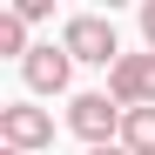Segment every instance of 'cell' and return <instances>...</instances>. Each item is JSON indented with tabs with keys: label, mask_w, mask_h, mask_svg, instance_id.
Instances as JSON below:
<instances>
[{
	"label": "cell",
	"mask_w": 155,
	"mask_h": 155,
	"mask_svg": "<svg viewBox=\"0 0 155 155\" xmlns=\"http://www.w3.org/2000/svg\"><path fill=\"white\" fill-rule=\"evenodd\" d=\"M121 121H128V108L101 88V94H74L68 101V128L81 135L88 148H108V142H121Z\"/></svg>",
	"instance_id": "2"
},
{
	"label": "cell",
	"mask_w": 155,
	"mask_h": 155,
	"mask_svg": "<svg viewBox=\"0 0 155 155\" xmlns=\"http://www.w3.org/2000/svg\"><path fill=\"white\" fill-rule=\"evenodd\" d=\"M14 14L34 27V20H47V14H54V0H14Z\"/></svg>",
	"instance_id": "8"
},
{
	"label": "cell",
	"mask_w": 155,
	"mask_h": 155,
	"mask_svg": "<svg viewBox=\"0 0 155 155\" xmlns=\"http://www.w3.org/2000/svg\"><path fill=\"white\" fill-rule=\"evenodd\" d=\"M142 41H148V54H155V0H142Z\"/></svg>",
	"instance_id": "9"
},
{
	"label": "cell",
	"mask_w": 155,
	"mask_h": 155,
	"mask_svg": "<svg viewBox=\"0 0 155 155\" xmlns=\"http://www.w3.org/2000/svg\"><path fill=\"white\" fill-rule=\"evenodd\" d=\"M88 155H128V148H121V142H108V148H88Z\"/></svg>",
	"instance_id": "10"
},
{
	"label": "cell",
	"mask_w": 155,
	"mask_h": 155,
	"mask_svg": "<svg viewBox=\"0 0 155 155\" xmlns=\"http://www.w3.org/2000/svg\"><path fill=\"white\" fill-rule=\"evenodd\" d=\"M0 148H20V155L54 148V115L34 108V101H7L0 108Z\"/></svg>",
	"instance_id": "3"
},
{
	"label": "cell",
	"mask_w": 155,
	"mask_h": 155,
	"mask_svg": "<svg viewBox=\"0 0 155 155\" xmlns=\"http://www.w3.org/2000/svg\"><path fill=\"white\" fill-rule=\"evenodd\" d=\"M108 94L121 101V108H155V54L142 47V54H121L108 68Z\"/></svg>",
	"instance_id": "4"
},
{
	"label": "cell",
	"mask_w": 155,
	"mask_h": 155,
	"mask_svg": "<svg viewBox=\"0 0 155 155\" xmlns=\"http://www.w3.org/2000/svg\"><path fill=\"white\" fill-rule=\"evenodd\" d=\"M20 74H27V88H34V94H61V88L74 81V54H68L61 41H41L34 54L20 61Z\"/></svg>",
	"instance_id": "5"
},
{
	"label": "cell",
	"mask_w": 155,
	"mask_h": 155,
	"mask_svg": "<svg viewBox=\"0 0 155 155\" xmlns=\"http://www.w3.org/2000/svg\"><path fill=\"white\" fill-rule=\"evenodd\" d=\"M0 155H20V148H0Z\"/></svg>",
	"instance_id": "11"
},
{
	"label": "cell",
	"mask_w": 155,
	"mask_h": 155,
	"mask_svg": "<svg viewBox=\"0 0 155 155\" xmlns=\"http://www.w3.org/2000/svg\"><path fill=\"white\" fill-rule=\"evenodd\" d=\"M0 54H14V61L34 54V47H27V20H20L14 7H0Z\"/></svg>",
	"instance_id": "7"
},
{
	"label": "cell",
	"mask_w": 155,
	"mask_h": 155,
	"mask_svg": "<svg viewBox=\"0 0 155 155\" xmlns=\"http://www.w3.org/2000/svg\"><path fill=\"white\" fill-rule=\"evenodd\" d=\"M121 148H128V155H155V108H128V121H121Z\"/></svg>",
	"instance_id": "6"
},
{
	"label": "cell",
	"mask_w": 155,
	"mask_h": 155,
	"mask_svg": "<svg viewBox=\"0 0 155 155\" xmlns=\"http://www.w3.org/2000/svg\"><path fill=\"white\" fill-rule=\"evenodd\" d=\"M61 47H68L74 61H88V68H115L121 61V41H115V20L108 14H68Z\"/></svg>",
	"instance_id": "1"
}]
</instances>
